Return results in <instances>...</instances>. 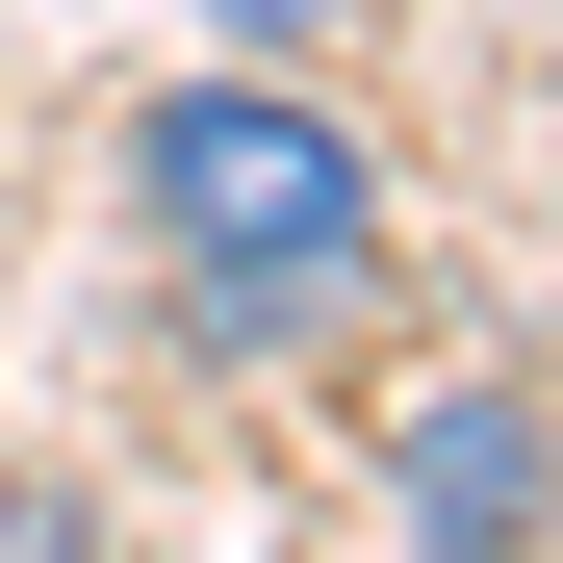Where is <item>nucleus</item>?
<instances>
[{
  "instance_id": "nucleus-2",
  "label": "nucleus",
  "mask_w": 563,
  "mask_h": 563,
  "mask_svg": "<svg viewBox=\"0 0 563 563\" xmlns=\"http://www.w3.org/2000/svg\"><path fill=\"white\" fill-rule=\"evenodd\" d=\"M385 538H435V563L538 538V358H435L385 410Z\"/></svg>"
},
{
  "instance_id": "nucleus-1",
  "label": "nucleus",
  "mask_w": 563,
  "mask_h": 563,
  "mask_svg": "<svg viewBox=\"0 0 563 563\" xmlns=\"http://www.w3.org/2000/svg\"><path fill=\"white\" fill-rule=\"evenodd\" d=\"M129 256H154V333L206 358V385H282V358H333L358 308H385V129L333 103L308 52H206L129 103Z\"/></svg>"
},
{
  "instance_id": "nucleus-3",
  "label": "nucleus",
  "mask_w": 563,
  "mask_h": 563,
  "mask_svg": "<svg viewBox=\"0 0 563 563\" xmlns=\"http://www.w3.org/2000/svg\"><path fill=\"white\" fill-rule=\"evenodd\" d=\"M358 26H385V0H206V52H308V77H333Z\"/></svg>"
}]
</instances>
